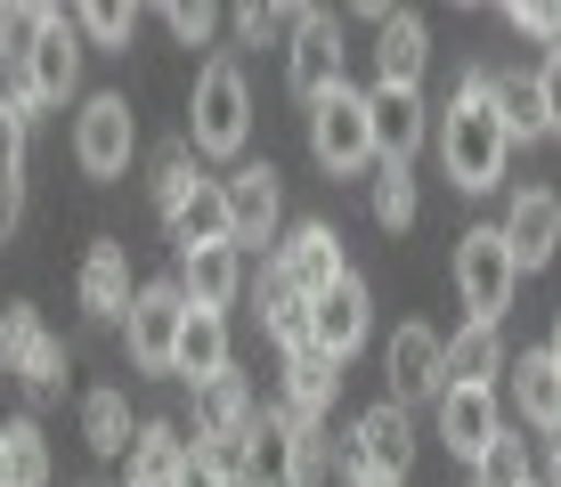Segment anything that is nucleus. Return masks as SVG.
<instances>
[{"instance_id": "5701e85b", "label": "nucleus", "mask_w": 561, "mask_h": 487, "mask_svg": "<svg viewBox=\"0 0 561 487\" xmlns=\"http://www.w3.org/2000/svg\"><path fill=\"white\" fill-rule=\"evenodd\" d=\"M261 325L277 334L285 358H294V349H309V292L294 285V268H285V260L261 268Z\"/></svg>"}, {"instance_id": "c03bdc74", "label": "nucleus", "mask_w": 561, "mask_h": 487, "mask_svg": "<svg viewBox=\"0 0 561 487\" xmlns=\"http://www.w3.org/2000/svg\"><path fill=\"white\" fill-rule=\"evenodd\" d=\"M237 25H244V42H268V33L294 25V16H285V9H261V0H253V9H237Z\"/></svg>"}, {"instance_id": "49530a36", "label": "nucleus", "mask_w": 561, "mask_h": 487, "mask_svg": "<svg viewBox=\"0 0 561 487\" xmlns=\"http://www.w3.org/2000/svg\"><path fill=\"white\" fill-rule=\"evenodd\" d=\"M546 358H553V374H561V317H553V341H546Z\"/></svg>"}, {"instance_id": "37998d69", "label": "nucleus", "mask_w": 561, "mask_h": 487, "mask_svg": "<svg viewBox=\"0 0 561 487\" xmlns=\"http://www.w3.org/2000/svg\"><path fill=\"white\" fill-rule=\"evenodd\" d=\"M294 455H301V487L325 479V422H301V431H294Z\"/></svg>"}, {"instance_id": "e433bc0d", "label": "nucleus", "mask_w": 561, "mask_h": 487, "mask_svg": "<svg viewBox=\"0 0 561 487\" xmlns=\"http://www.w3.org/2000/svg\"><path fill=\"white\" fill-rule=\"evenodd\" d=\"M375 220L382 228H408L415 220V171L408 163H382L375 171Z\"/></svg>"}, {"instance_id": "c85d7f7f", "label": "nucleus", "mask_w": 561, "mask_h": 487, "mask_svg": "<svg viewBox=\"0 0 561 487\" xmlns=\"http://www.w3.org/2000/svg\"><path fill=\"white\" fill-rule=\"evenodd\" d=\"M180 455H187L180 422H139L130 431V487H171L180 479Z\"/></svg>"}, {"instance_id": "58836bf2", "label": "nucleus", "mask_w": 561, "mask_h": 487, "mask_svg": "<svg viewBox=\"0 0 561 487\" xmlns=\"http://www.w3.org/2000/svg\"><path fill=\"white\" fill-rule=\"evenodd\" d=\"M171 487H237V472H228L211 447H187V455H180V479H171Z\"/></svg>"}, {"instance_id": "f03ea898", "label": "nucleus", "mask_w": 561, "mask_h": 487, "mask_svg": "<svg viewBox=\"0 0 561 487\" xmlns=\"http://www.w3.org/2000/svg\"><path fill=\"white\" fill-rule=\"evenodd\" d=\"M73 82H82V33H73L66 9H33V49L25 66L9 73V106H66Z\"/></svg>"}, {"instance_id": "20e7f679", "label": "nucleus", "mask_w": 561, "mask_h": 487, "mask_svg": "<svg viewBox=\"0 0 561 487\" xmlns=\"http://www.w3.org/2000/svg\"><path fill=\"white\" fill-rule=\"evenodd\" d=\"M513 285H520V268H513L505 236H496V228H463V236H456V292H463V309H472V325L505 317Z\"/></svg>"}, {"instance_id": "423d86ee", "label": "nucleus", "mask_w": 561, "mask_h": 487, "mask_svg": "<svg viewBox=\"0 0 561 487\" xmlns=\"http://www.w3.org/2000/svg\"><path fill=\"white\" fill-rule=\"evenodd\" d=\"M130 147H139L130 97H123V90L82 97V114H73V163H82L90 179H114V171H130Z\"/></svg>"}, {"instance_id": "4c0bfd02", "label": "nucleus", "mask_w": 561, "mask_h": 487, "mask_svg": "<svg viewBox=\"0 0 561 487\" xmlns=\"http://www.w3.org/2000/svg\"><path fill=\"white\" fill-rule=\"evenodd\" d=\"M505 25L513 33H537V42H561V0H513Z\"/></svg>"}, {"instance_id": "6e6552de", "label": "nucleus", "mask_w": 561, "mask_h": 487, "mask_svg": "<svg viewBox=\"0 0 561 487\" xmlns=\"http://www.w3.org/2000/svg\"><path fill=\"white\" fill-rule=\"evenodd\" d=\"M130 325V358H139V374H171V349H180V325H187V301L180 285H139L123 309Z\"/></svg>"}, {"instance_id": "6ab92c4d", "label": "nucleus", "mask_w": 561, "mask_h": 487, "mask_svg": "<svg viewBox=\"0 0 561 487\" xmlns=\"http://www.w3.org/2000/svg\"><path fill=\"white\" fill-rule=\"evenodd\" d=\"M294 431L301 422L285 415H261L253 422V447H244V487H301V455H294Z\"/></svg>"}, {"instance_id": "2eb2a0df", "label": "nucleus", "mask_w": 561, "mask_h": 487, "mask_svg": "<svg viewBox=\"0 0 561 487\" xmlns=\"http://www.w3.org/2000/svg\"><path fill=\"white\" fill-rule=\"evenodd\" d=\"M366 325H375V292H366L358 277H342L334 292H318V301H309V341H318L334 366L366 341Z\"/></svg>"}, {"instance_id": "393cba45", "label": "nucleus", "mask_w": 561, "mask_h": 487, "mask_svg": "<svg viewBox=\"0 0 561 487\" xmlns=\"http://www.w3.org/2000/svg\"><path fill=\"white\" fill-rule=\"evenodd\" d=\"M171 374H187V382L228 374V317H220V309H187L180 349H171Z\"/></svg>"}, {"instance_id": "f3484780", "label": "nucleus", "mask_w": 561, "mask_h": 487, "mask_svg": "<svg viewBox=\"0 0 561 487\" xmlns=\"http://www.w3.org/2000/svg\"><path fill=\"white\" fill-rule=\"evenodd\" d=\"M366 130H375V154H382V163H408V154L423 147V130H432L423 90H366Z\"/></svg>"}, {"instance_id": "f8f14e48", "label": "nucleus", "mask_w": 561, "mask_h": 487, "mask_svg": "<svg viewBox=\"0 0 561 487\" xmlns=\"http://www.w3.org/2000/svg\"><path fill=\"white\" fill-rule=\"evenodd\" d=\"M439 341L432 325H399L391 349H382V374H391V406H415V398H439L448 390V366H439Z\"/></svg>"}, {"instance_id": "cd10ccee", "label": "nucleus", "mask_w": 561, "mask_h": 487, "mask_svg": "<svg viewBox=\"0 0 561 487\" xmlns=\"http://www.w3.org/2000/svg\"><path fill=\"white\" fill-rule=\"evenodd\" d=\"M513 398H520V422H537V431H561V374H553L546 349H520Z\"/></svg>"}, {"instance_id": "c9c22d12", "label": "nucleus", "mask_w": 561, "mask_h": 487, "mask_svg": "<svg viewBox=\"0 0 561 487\" xmlns=\"http://www.w3.org/2000/svg\"><path fill=\"white\" fill-rule=\"evenodd\" d=\"M130 25H139V9H123V0H82V9H73V33H90L99 49H123Z\"/></svg>"}, {"instance_id": "ddd939ff", "label": "nucleus", "mask_w": 561, "mask_h": 487, "mask_svg": "<svg viewBox=\"0 0 561 487\" xmlns=\"http://www.w3.org/2000/svg\"><path fill=\"white\" fill-rule=\"evenodd\" d=\"M294 90L301 97H325L342 82V16L334 9H294Z\"/></svg>"}, {"instance_id": "39448f33", "label": "nucleus", "mask_w": 561, "mask_h": 487, "mask_svg": "<svg viewBox=\"0 0 561 487\" xmlns=\"http://www.w3.org/2000/svg\"><path fill=\"white\" fill-rule=\"evenodd\" d=\"M253 422H261V406H253V390H244V374H211V382H196V447H211V455H220L237 479H244Z\"/></svg>"}, {"instance_id": "c756f323", "label": "nucleus", "mask_w": 561, "mask_h": 487, "mask_svg": "<svg viewBox=\"0 0 561 487\" xmlns=\"http://www.w3.org/2000/svg\"><path fill=\"white\" fill-rule=\"evenodd\" d=\"M82 309H90V317H123V309H130V260H123V244H90V260H82Z\"/></svg>"}, {"instance_id": "a18cd8bd", "label": "nucleus", "mask_w": 561, "mask_h": 487, "mask_svg": "<svg viewBox=\"0 0 561 487\" xmlns=\"http://www.w3.org/2000/svg\"><path fill=\"white\" fill-rule=\"evenodd\" d=\"M351 487H399V479H382V472H351Z\"/></svg>"}, {"instance_id": "4468645a", "label": "nucleus", "mask_w": 561, "mask_h": 487, "mask_svg": "<svg viewBox=\"0 0 561 487\" xmlns=\"http://www.w3.org/2000/svg\"><path fill=\"white\" fill-rule=\"evenodd\" d=\"M423 57H432L423 16L415 9H375V90H415Z\"/></svg>"}, {"instance_id": "09e8293b", "label": "nucleus", "mask_w": 561, "mask_h": 487, "mask_svg": "<svg viewBox=\"0 0 561 487\" xmlns=\"http://www.w3.org/2000/svg\"><path fill=\"white\" fill-rule=\"evenodd\" d=\"M529 487H537V479H529Z\"/></svg>"}, {"instance_id": "aec40b11", "label": "nucleus", "mask_w": 561, "mask_h": 487, "mask_svg": "<svg viewBox=\"0 0 561 487\" xmlns=\"http://www.w3.org/2000/svg\"><path fill=\"white\" fill-rule=\"evenodd\" d=\"M496 431H505L496 390H439V439H448L463 463H480V447H489Z\"/></svg>"}, {"instance_id": "0eeeda50", "label": "nucleus", "mask_w": 561, "mask_h": 487, "mask_svg": "<svg viewBox=\"0 0 561 487\" xmlns=\"http://www.w3.org/2000/svg\"><path fill=\"white\" fill-rule=\"evenodd\" d=\"M309 154H318L325 171H366L375 163V130H366V97L358 90H325L309 97Z\"/></svg>"}, {"instance_id": "9b49d317", "label": "nucleus", "mask_w": 561, "mask_h": 487, "mask_svg": "<svg viewBox=\"0 0 561 487\" xmlns=\"http://www.w3.org/2000/svg\"><path fill=\"white\" fill-rule=\"evenodd\" d=\"M496 236H505V252H513L520 277H529V268H546L553 244H561V195H553V187H520L513 204H505V220H496Z\"/></svg>"}, {"instance_id": "b1692460", "label": "nucleus", "mask_w": 561, "mask_h": 487, "mask_svg": "<svg viewBox=\"0 0 561 487\" xmlns=\"http://www.w3.org/2000/svg\"><path fill=\"white\" fill-rule=\"evenodd\" d=\"M439 366H448V390H496V374H505V334H496V325H463V334L439 349Z\"/></svg>"}, {"instance_id": "79ce46f5", "label": "nucleus", "mask_w": 561, "mask_h": 487, "mask_svg": "<svg viewBox=\"0 0 561 487\" xmlns=\"http://www.w3.org/2000/svg\"><path fill=\"white\" fill-rule=\"evenodd\" d=\"M25 49H33V9H0V66H25Z\"/></svg>"}, {"instance_id": "f257e3e1", "label": "nucleus", "mask_w": 561, "mask_h": 487, "mask_svg": "<svg viewBox=\"0 0 561 487\" xmlns=\"http://www.w3.org/2000/svg\"><path fill=\"white\" fill-rule=\"evenodd\" d=\"M244 139H253V90H244L237 57H211L196 73V97H187V147L228 163V154H244Z\"/></svg>"}, {"instance_id": "a878e982", "label": "nucleus", "mask_w": 561, "mask_h": 487, "mask_svg": "<svg viewBox=\"0 0 561 487\" xmlns=\"http://www.w3.org/2000/svg\"><path fill=\"white\" fill-rule=\"evenodd\" d=\"M0 487H49V439L33 415L0 422Z\"/></svg>"}, {"instance_id": "dca6fc26", "label": "nucleus", "mask_w": 561, "mask_h": 487, "mask_svg": "<svg viewBox=\"0 0 561 487\" xmlns=\"http://www.w3.org/2000/svg\"><path fill=\"white\" fill-rule=\"evenodd\" d=\"M351 455L366 463V472H382V479H408V463H415V415H408V406H391V398H375L358 415V431H351Z\"/></svg>"}, {"instance_id": "de8ad7c7", "label": "nucleus", "mask_w": 561, "mask_h": 487, "mask_svg": "<svg viewBox=\"0 0 561 487\" xmlns=\"http://www.w3.org/2000/svg\"><path fill=\"white\" fill-rule=\"evenodd\" d=\"M553 487H561V431H553Z\"/></svg>"}, {"instance_id": "7c9ffc66", "label": "nucleus", "mask_w": 561, "mask_h": 487, "mask_svg": "<svg viewBox=\"0 0 561 487\" xmlns=\"http://www.w3.org/2000/svg\"><path fill=\"white\" fill-rule=\"evenodd\" d=\"M25 130L33 114L0 97V228H16V211H25Z\"/></svg>"}, {"instance_id": "a211bd4d", "label": "nucleus", "mask_w": 561, "mask_h": 487, "mask_svg": "<svg viewBox=\"0 0 561 487\" xmlns=\"http://www.w3.org/2000/svg\"><path fill=\"white\" fill-rule=\"evenodd\" d=\"M285 268H294V285L318 301V292H334L342 277H351V260H342V228H325V220H301L294 228V244L277 252Z\"/></svg>"}, {"instance_id": "1a4fd4ad", "label": "nucleus", "mask_w": 561, "mask_h": 487, "mask_svg": "<svg viewBox=\"0 0 561 487\" xmlns=\"http://www.w3.org/2000/svg\"><path fill=\"white\" fill-rule=\"evenodd\" d=\"M220 204H228V244H268L285 220V179L268 163H244L237 179H220Z\"/></svg>"}, {"instance_id": "473e14b6", "label": "nucleus", "mask_w": 561, "mask_h": 487, "mask_svg": "<svg viewBox=\"0 0 561 487\" xmlns=\"http://www.w3.org/2000/svg\"><path fill=\"white\" fill-rule=\"evenodd\" d=\"M82 439H90V455H130V398L123 390H90L82 398Z\"/></svg>"}, {"instance_id": "a19ab883", "label": "nucleus", "mask_w": 561, "mask_h": 487, "mask_svg": "<svg viewBox=\"0 0 561 487\" xmlns=\"http://www.w3.org/2000/svg\"><path fill=\"white\" fill-rule=\"evenodd\" d=\"M529 82H537V106H546V139H561V42L546 49V66H537Z\"/></svg>"}, {"instance_id": "412c9836", "label": "nucleus", "mask_w": 561, "mask_h": 487, "mask_svg": "<svg viewBox=\"0 0 561 487\" xmlns=\"http://www.w3.org/2000/svg\"><path fill=\"white\" fill-rule=\"evenodd\" d=\"M334 398H342V366L325 358L318 341L294 349V358H285V415H294V422H325Z\"/></svg>"}, {"instance_id": "ea45409f", "label": "nucleus", "mask_w": 561, "mask_h": 487, "mask_svg": "<svg viewBox=\"0 0 561 487\" xmlns=\"http://www.w3.org/2000/svg\"><path fill=\"white\" fill-rule=\"evenodd\" d=\"M163 25H171V33H180V42H187V49H204V42H211V25H220V16H211V9H204V0H171V9H163Z\"/></svg>"}, {"instance_id": "4be33fe9", "label": "nucleus", "mask_w": 561, "mask_h": 487, "mask_svg": "<svg viewBox=\"0 0 561 487\" xmlns=\"http://www.w3.org/2000/svg\"><path fill=\"white\" fill-rule=\"evenodd\" d=\"M237 277H244L237 244H196V252H180V301H187V309H228V301H237Z\"/></svg>"}, {"instance_id": "7ed1b4c3", "label": "nucleus", "mask_w": 561, "mask_h": 487, "mask_svg": "<svg viewBox=\"0 0 561 487\" xmlns=\"http://www.w3.org/2000/svg\"><path fill=\"white\" fill-rule=\"evenodd\" d=\"M505 130H496L489 97H448V114H439V163H448V179L463 195H489L505 179Z\"/></svg>"}, {"instance_id": "72a5a7b5", "label": "nucleus", "mask_w": 561, "mask_h": 487, "mask_svg": "<svg viewBox=\"0 0 561 487\" xmlns=\"http://www.w3.org/2000/svg\"><path fill=\"white\" fill-rule=\"evenodd\" d=\"M196 187H204V179H196V147H187V139H171L163 154H154V211L171 220V211H180Z\"/></svg>"}, {"instance_id": "2f4dec72", "label": "nucleus", "mask_w": 561, "mask_h": 487, "mask_svg": "<svg viewBox=\"0 0 561 487\" xmlns=\"http://www.w3.org/2000/svg\"><path fill=\"white\" fill-rule=\"evenodd\" d=\"M171 244H180V252H196V244H228V204H220V179H204L180 211H171Z\"/></svg>"}, {"instance_id": "bb28decb", "label": "nucleus", "mask_w": 561, "mask_h": 487, "mask_svg": "<svg viewBox=\"0 0 561 487\" xmlns=\"http://www.w3.org/2000/svg\"><path fill=\"white\" fill-rule=\"evenodd\" d=\"M489 114H496V130H505V147H537V139H546V106H537L529 73H496Z\"/></svg>"}, {"instance_id": "9d476101", "label": "nucleus", "mask_w": 561, "mask_h": 487, "mask_svg": "<svg viewBox=\"0 0 561 487\" xmlns=\"http://www.w3.org/2000/svg\"><path fill=\"white\" fill-rule=\"evenodd\" d=\"M0 366H9L33 398H57V382H66V349L42 334L33 309H0Z\"/></svg>"}, {"instance_id": "f704fd0d", "label": "nucleus", "mask_w": 561, "mask_h": 487, "mask_svg": "<svg viewBox=\"0 0 561 487\" xmlns=\"http://www.w3.org/2000/svg\"><path fill=\"white\" fill-rule=\"evenodd\" d=\"M472 487H529V447H520L513 431H496L489 447H480V463H472Z\"/></svg>"}]
</instances>
